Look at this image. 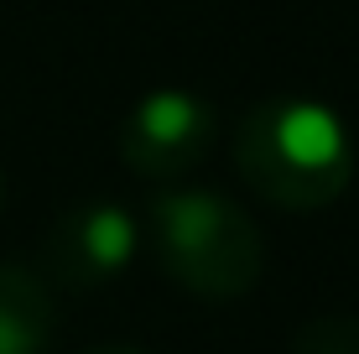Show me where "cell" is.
Returning a JSON list of instances; mask_svg holds the SVG:
<instances>
[{"label":"cell","mask_w":359,"mask_h":354,"mask_svg":"<svg viewBox=\"0 0 359 354\" xmlns=\"http://www.w3.org/2000/svg\"><path fill=\"white\" fill-rule=\"evenodd\" d=\"M234 167L276 209H328L349 193L354 146L318 100H266L234 130Z\"/></svg>","instance_id":"1"},{"label":"cell","mask_w":359,"mask_h":354,"mask_svg":"<svg viewBox=\"0 0 359 354\" xmlns=\"http://www.w3.org/2000/svg\"><path fill=\"white\" fill-rule=\"evenodd\" d=\"M151 245L162 271L193 297L234 302L266 271L255 219L214 188H167L151 198Z\"/></svg>","instance_id":"2"},{"label":"cell","mask_w":359,"mask_h":354,"mask_svg":"<svg viewBox=\"0 0 359 354\" xmlns=\"http://www.w3.org/2000/svg\"><path fill=\"white\" fill-rule=\"evenodd\" d=\"M219 141V109L193 89H151L120 125V156L135 177H182L208 162Z\"/></svg>","instance_id":"3"},{"label":"cell","mask_w":359,"mask_h":354,"mask_svg":"<svg viewBox=\"0 0 359 354\" xmlns=\"http://www.w3.org/2000/svg\"><path fill=\"white\" fill-rule=\"evenodd\" d=\"M141 245V224L126 203L115 198H89L57 214V224L42 240V271L57 287H104L135 261Z\"/></svg>","instance_id":"4"},{"label":"cell","mask_w":359,"mask_h":354,"mask_svg":"<svg viewBox=\"0 0 359 354\" xmlns=\"http://www.w3.org/2000/svg\"><path fill=\"white\" fill-rule=\"evenodd\" d=\"M57 308L47 276L21 261H0V354H47Z\"/></svg>","instance_id":"5"},{"label":"cell","mask_w":359,"mask_h":354,"mask_svg":"<svg viewBox=\"0 0 359 354\" xmlns=\"http://www.w3.org/2000/svg\"><path fill=\"white\" fill-rule=\"evenodd\" d=\"M292 354H359V318L323 313V318L302 323L292 339Z\"/></svg>","instance_id":"6"},{"label":"cell","mask_w":359,"mask_h":354,"mask_svg":"<svg viewBox=\"0 0 359 354\" xmlns=\"http://www.w3.org/2000/svg\"><path fill=\"white\" fill-rule=\"evenodd\" d=\"M83 354H146V349H135V344H94V349H83Z\"/></svg>","instance_id":"7"},{"label":"cell","mask_w":359,"mask_h":354,"mask_svg":"<svg viewBox=\"0 0 359 354\" xmlns=\"http://www.w3.org/2000/svg\"><path fill=\"white\" fill-rule=\"evenodd\" d=\"M0 203H6V172H0Z\"/></svg>","instance_id":"8"}]
</instances>
